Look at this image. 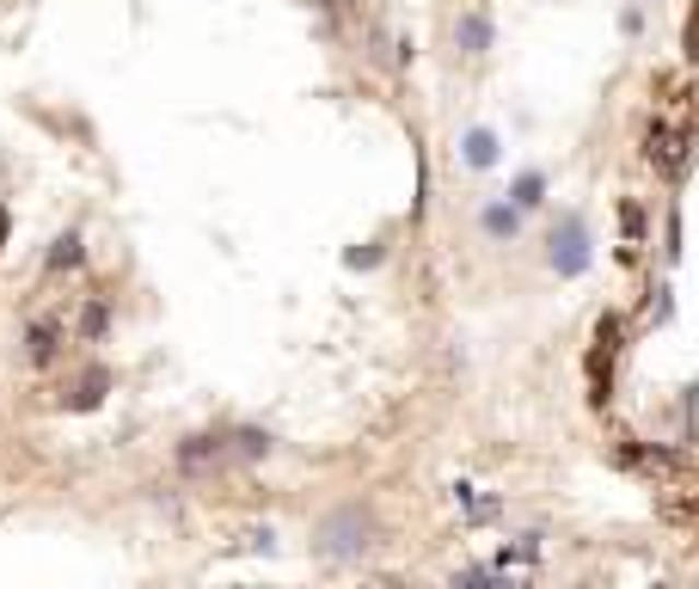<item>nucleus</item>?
Returning a JSON list of instances; mask_svg holds the SVG:
<instances>
[{
	"instance_id": "nucleus-1",
	"label": "nucleus",
	"mask_w": 699,
	"mask_h": 589,
	"mask_svg": "<svg viewBox=\"0 0 699 589\" xmlns=\"http://www.w3.org/2000/svg\"><path fill=\"white\" fill-rule=\"evenodd\" d=\"M369 546H374V516L362 504H338L313 528V558L319 565H357V558H369Z\"/></svg>"
},
{
	"instance_id": "nucleus-2",
	"label": "nucleus",
	"mask_w": 699,
	"mask_h": 589,
	"mask_svg": "<svg viewBox=\"0 0 699 589\" xmlns=\"http://www.w3.org/2000/svg\"><path fill=\"white\" fill-rule=\"evenodd\" d=\"M473 233H479L485 246H515L522 233H528V209L503 190V197H479L473 209Z\"/></svg>"
},
{
	"instance_id": "nucleus-3",
	"label": "nucleus",
	"mask_w": 699,
	"mask_h": 589,
	"mask_svg": "<svg viewBox=\"0 0 699 589\" xmlns=\"http://www.w3.org/2000/svg\"><path fill=\"white\" fill-rule=\"evenodd\" d=\"M546 264H552L559 277H583V270H590V228H583V216H564L559 228H552Z\"/></svg>"
},
{
	"instance_id": "nucleus-4",
	"label": "nucleus",
	"mask_w": 699,
	"mask_h": 589,
	"mask_svg": "<svg viewBox=\"0 0 699 589\" xmlns=\"http://www.w3.org/2000/svg\"><path fill=\"white\" fill-rule=\"evenodd\" d=\"M503 160V136L491 124H466L461 129V166H473V172H491Z\"/></svg>"
},
{
	"instance_id": "nucleus-5",
	"label": "nucleus",
	"mask_w": 699,
	"mask_h": 589,
	"mask_svg": "<svg viewBox=\"0 0 699 589\" xmlns=\"http://www.w3.org/2000/svg\"><path fill=\"white\" fill-rule=\"evenodd\" d=\"M454 49H461L466 62H479L485 49H491V13H485V7H466V13L454 19Z\"/></svg>"
},
{
	"instance_id": "nucleus-6",
	"label": "nucleus",
	"mask_w": 699,
	"mask_h": 589,
	"mask_svg": "<svg viewBox=\"0 0 699 589\" xmlns=\"http://www.w3.org/2000/svg\"><path fill=\"white\" fill-rule=\"evenodd\" d=\"M56 357H62V326L56 320H32L25 326V362L32 369H56Z\"/></svg>"
},
{
	"instance_id": "nucleus-7",
	"label": "nucleus",
	"mask_w": 699,
	"mask_h": 589,
	"mask_svg": "<svg viewBox=\"0 0 699 589\" xmlns=\"http://www.w3.org/2000/svg\"><path fill=\"white\" fill-rule=\"evenodd\" d=\"M228 461V436H185L178 442V466L185 473H209V466Z\"/></svg>"
},
{
	"instance_id": "nucleus-8",
	"label": "nucleus",
	"mask_w": 699,
	"mask_h": 589,
	"mask_svg": "<svg viewBox=\"0 0 699 589\" xmlns=\"http://www.w3.org/2000/svg\"><path fill=\"white\" fill-rule=\"evenodd\" d=\"M80 264H86V240H80V233L68 228L62 240H56V246H49L44 270H49V277H62V270H80Z\"/></svg>"
},
{
	"instance_id": "nucleus-9",
	"label": "nucleus",
	"mask_w": 699,
	"mask_h": 589,
	"mask_svg": "<svg viewBox=\"0 0 699 589\" xmlns=\"http://www.w3.org/2000/svg\"><path fill=\"white\" fill-rule=\"evenodd\" d=\"M644 154H651V166H663V172H675L681 166V154H675V129L656 117L651 129H644Z\"/></svg>"
},
{
	"instance_id": "nucleus-10",
	"label": "nucleus",
	"mask_w": 699,
	"mask_h": 589,
	"mask_svg": "<svg viewBox=\"0 0 699 589\" xmlns=\"http://www.w3.org/2000/svg\"><path fill=\"white\" fill-rule=\"evenodd\" d=\"M510 197L522 203V209H528V216H540V209H546V172H540V166L515 172V178H510Z\"/></svg>"
},
{
	"instance_id": "nucleus-11",
	"label": "nucleus",
	"mask_w": 699,
	"mask_h": 589,
	"mask_svg": "<svg viewBox=\"0 0 699 589\" xmlns=\"http://www.w3.org/2000/svg\"><path fill=\"white\" fill-rule=\"evenodd\" d=\"M228 454H240V461H265V454H270V436L246 424V430H233V436H228Z\"/></svg>"
},
{
	"instance_id": "nucleus-12",
	"label": "nucleus",
	"mask_w": 699,
	"mask_h": 589,
	"mask_svg": "<svg viewBox=\"0 0 699 589\" xmlns=\"http://www.w3.org/2000/svg\"><path fill=\"white\" fill-rule=\"evenodd\" d=\"M105 332H110V301H86V308H80V338L98 344Z\"/></svg>"
},
{
	"instance_id": "nucleus-13",
	"label": "nucleus",
	"mask_w": 699,
	"mask_h": 589,
	"mask_svg": "<svg viewBox=\"0 0 699 589\" xmlns=\"http://www.w3.org/2000/svg\"><path fill=\"white\" fill-rule=\"evenodd\" d=\"M620 228H626V258H632L638 240H644V209L638 203H620Z\"/></svg>"
},
{
	"instance_id": "nucleus-14",
	"label": "nucleus",
	"mask_w": 699,
	"mask_h": 589,
	"mask_svg": "<svg viewBox=\"0 0 699 589\" xmlns=\"http://www.w3.org/2000/svg\"><path fill=\"white\" fill-rule=\"evenodd\" d=\"M105 388H110V374H105V369L80 374V388H74V405H98V400H105Z\"/></svg>"
},
{
	"instance_id": "nucleus-15",
	"label": "nucleus",
	"mask_w": 699,
	"mask_h": 589,
	"mask_svg": "<svg viewBox=\"0 0 699 589\" xmlns=\"http://www.w3.org/2000/svg\"><path fill=\"white\" fill-rule=\"evenodd\" d=\"M7 233H13V216H7V209H0V252H7Z\"/></svg>"
},
{
	"instance_id": "nucleus-16",
	"label": "nucleus",
	"mask_w": 699,
	"mask_h": 589,
	"mask_svg": "<svg viewBox=\"0 0 699 589\" xmlns=\"http://www.w3.org/2000/svg\"><path fill=\"white\" fill-rule=\"evenodd\" d=\"M638 7H656V0H638Z\"/></svg>"
}]
</instances>
